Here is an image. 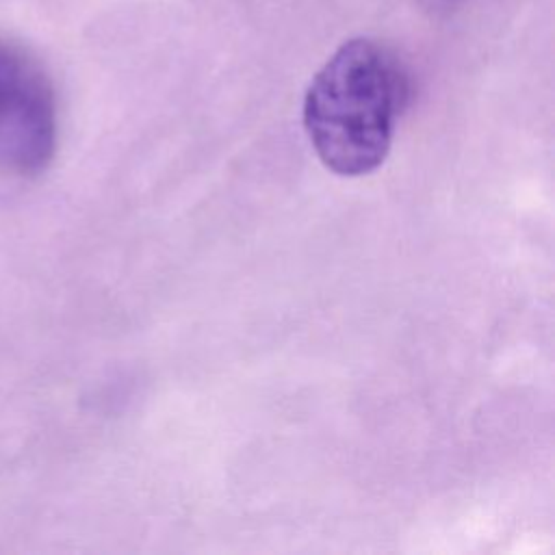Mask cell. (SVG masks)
I'll use <instances>...</instances> for the list:
<instances>
[{
	"mask_svg": "<svg viewBox=\"0 0 555 555\" xmlns=\"http://www.w3.org/2000/svg\"><path fill=\"white\" fill-rule=\"evenodd\" d=\"M410 93L408 67L392 48L371 37L338 46L304 95V128L321 163L349 178L377 169Z\"/></svg>",
	"mask_w": 555,
	"mask_h": 555,
	"instance_id": "6da1fadb",
	"label": "cell"
},
{
	"mask_svg": "<svg viewBox=\"0 0 555 555\" xmlns=\"http://www.w3.org/2000/svg\"><path fill=\"white\" fill-rule=\"evenodd\" d=\"M56 143L59 106L48 72L22 43L0 35V171L39 176Z\"/></svg>",
	"mask_w": 555,
	"mask_h": 555,
	"instance_id": "7a4b0ae2",
	"label": "cell"
}]
</instances>
